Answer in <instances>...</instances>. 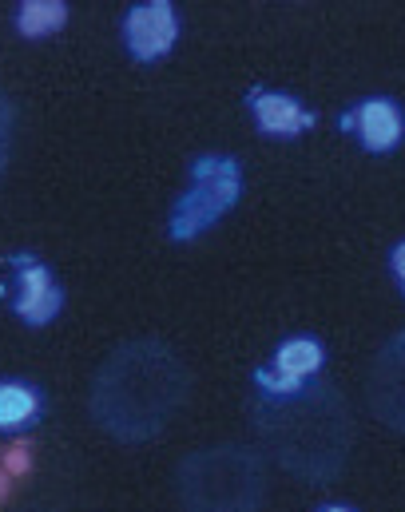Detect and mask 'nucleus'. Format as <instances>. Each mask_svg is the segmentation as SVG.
<instances>
[{
	"label": "nucleus",
	"mask_w": 405,
	"mask_h": 512,
	"mask_svg": "<svg viewBox=\"0 0 405 512\" xmlns=\"http://www.w3.org/2000/svg\"><path fill=\"white\" fill-rule=\"evenodd\" d=\"M187 389L191 374L167 342L132 338L100 362L88 389V413L112 441L143 445L171 425Z\"/></svg>",
	"instance_id": "1"
},
{
	"label": "nucleus",
	"mask_w": 405,
	"mask_h": 512,
	"mask_svg": "<svg viewBox=\"0 0 405 512\" xmlns=\"http://www.w3.org/2000/svg\"><path fill=\"white\" fill-rule=\"evenodd\" d=\"M251 417L270 461L306 485L338 481L354 453L350 405L330 382H310L290 397L259 393Z\"/></svg>",
	"instance_id": "2"
},
{
	"label": "nucleus",
	"mask_w": 405,
	"mask_h": 512,
	"mask_svg": "<svg viewBox=\"0 0 405 512\" xmlns=\"http://www.w3.org/2000/svg\"><path fill=\"white\" fill-rule=\"evenodd\" d=\"M183 512H263L270 477L267 457L251 445H207L179 457L171 477Z\"/></svg>",
	"instance_id": "3"
},
{
	"label": "nucleus",
	"mask_w": 405,
	"mask_h": 512,
	"mask_svg": "<svg viewBox=\"0 0 405 512\" xmlns=\"http://www.w3.org/2000/svg\"><path fill=\"white\" fill-rule=\"evenodd\" d=\"M243 199V167L223 151H207L191 163V183L167 215L171 243H195Z\"/></svg>",
	"instance_id": "4"
},
{
	"label": "nucleus",
	"mask_w": 405,
	"mask_h": 512,
	"mask_svg": "<svg viewBox=\"0 0 405 512\" xmlns=\"http://www.w3.org/2000/svg\"><path fill=\"white\" fill-rule=\"evenodd\" d=\"M366 409L386 429L405 433V330H398L370 362L366 374Z\"/></svg>",
	"instance_id": "5"
},
{
	"label": "nucleus",
	"mask_w": 405,
	"mask_h": 512,
	"mask_svg": "<svg viewBox=\"0 0 405 512\" xmlns=\"http://www.w3.org/2000/svg\"><path fill=\"white\" fill-rule=\"evenodd\" d=\"M4 266L12 274V314L24 326H48L64 310V290L52 278V270L32 255L4 258Z\"/></svg>",
	"instance_id": "6"
},
{
	"label": "nucleus",
	"mask_w": 405,
	"mask_h": 512,
	"mask_svg": "<svg viewBox=\"0 0 405 512\" xmlns=\"http://www.w3.org/2000/svg\"><path fill=\"white\" fill-rule=\"evenodd\" d=\"M322 362H326V350L318 338H286L274 350V362L255 370V385L263 397H290L302 385L314 382Z\"/></svg>",
	"instance_id": "7"
},
{
	"label": "nucleus",
	"mask_w": 405,
	"mask_h": 512,
	"mask_svg": "<svg viewBox=\"0 0 405 512\" xmlns=\"http://www.w3.org/2000/svg\"><path fill=\"white\" fill-rule=\"evenodd\" d=\"M179 40V16L167 0H147L132 4L124 16V44L135 64H155L163 60Z\"/></svg>",
	"instance_id": "8"
},
{
	"label": "nucleus",
	"mask_w": 405,
	"mask_h": 512,
	"mask_svg": "<svg viewBox=\"0 0 405 512\" xmlns=\"http://www.w3.org/2000/svg\"><path fill=\"white\" fill-rule=\"evenodd\" d=\"M342 128L354 131V135H358V143H362L366 151L386 155V151L402 147L405 116H402V108H398L394 100L374 96V100L354 104V112H346V116H342Z\"/></svg>",
	"instance_id": "9"
},
{
	"label": "nucleus",
	"mask_w": 405,
	"mask_h": 512,
	"mask_svg": "<svg viewBox=\"0 0 405 512\" xmlns=\"http://www.w3.org/2000/svg\"><path fill=\"white\" fill-rule=\"evenodd\" d=\"M251 116H255V128L270 139H294L318 124V116L286 92H251Z\"/></svg>",
	"instance_id": "10"
},
{
	"label": "nucleus",
	"mask_w": 405,
	"mask_h": 512,
	"mask_svg": "<svg viewBox=\"0 0 405 512\" xmlns=\"http://www.w3.org/2000/svg\"><path fill=\"white\" fill-rule=\"evenodd\" d=\"M44 417V393L24 378L0 382V433H24Z\"/></svg>",
	"instance_id": "11"
},
{
	"label": "nucleus",
	"mask_w": 405,
	"mask_h": 512,
	"mask_svg": "<svg viewBox=\"0 0 405 512\" xmlns=\"http://www.w3.org/2000/svg\"><path fill=\"white\" fill-rule=\"evenodd\" d=\"M64 24H68V4L64 0H24L16 8V32L28 36V40L52 36Z\"/></svg>",
	"instance_id": "12"
},
{
	"label": "nucleus",
	"mask_w": 405,
	"mask_h": 512,
	"mask_svg": "<svg viewBox=\"0 0 405 512\" xmlns=\"http://www.w3.org/2000/svg\"><path fill=\"white\" fill-rule=\"evenodd\" d=\"M12 128H16V108H12V100L0 92V175H4L8 155H12Z\"/></svg>",
	"instance_id": "13"
},
{
	"label": "nucleus",
	"mask_w": 405,
	"mask_h": 512,
	"mask_svg": "<svg viewBox=\"0 0 405 512\" xmlns=\"http://www.w3.org/2000/svg\"><path fill=\"white\" fill-rule=\"evenodd\" d=\"M390 270L398 274V282H402V290H405V239L390 251Z\"/></svg>",
	"instance_id": "14"
},
{
	"label": "nucleus",
	"mask_w": 405,
	"mask_h": 512,
	"mask_svg": "<svg viewBox=\"0 0 405 512\" xmlns=\"http://www.w3.org/2000/svg\"><path fill=\"white\" fill-rule=\"evenodd\" d=\"M24 465H28V457H24V449H16V453L8 457V469H12V473H20Z\"/></svg>",
	"instance_id": "15"
},
{
	"label": "nucleus",
	"mask_w": 405,
	"mask_h": 512,
	"mask_svg": "<svg viewBox=\"0 0 405 512\" xmlns=\"http://www.w3.org/2000/svg\"><path fill=\"white\" fill-rule=\"evenodd\" d=\"M318 512H354L350 505H326V509H318Z\"/></svg>",
	"instance_id": "16"
},
{
	"label": "nucleus",
	"mask_w": 405,
	"mask_h": 512,
	"mask_svg": "<svg viewBox=\"0 0 405 512\" xmlns=\"http://www.w3.org/2000/svg\"><path fill=\"white\" fill-rule=\"evenodd\" d=\"M0 497H4V477H0Z\"/></svg>",
	"instance_id": "17"
}]
</instances>
